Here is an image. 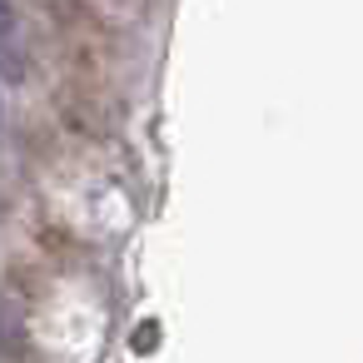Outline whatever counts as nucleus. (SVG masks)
<instances>
[{"mask_svg": "<svg viewBox=\"0 0 363 363\" xmlns=\"http://www.w3.org/2000/svg\"><path fill=\"white\" fill-rule=\"evenodd\" d=\"M11 21H16V16H11V0H0V35L11 30Z\"/></svg>", "mask_w": 363, "mask_h": 363, "instance_id": "1", "label": "nucleus"}]
</instances>
